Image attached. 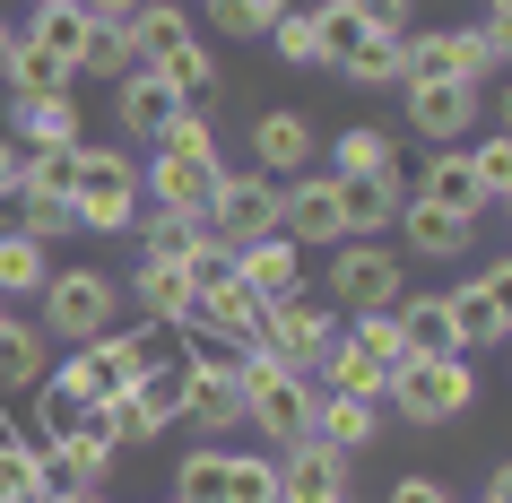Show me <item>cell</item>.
Segmentation results:
<instances>
[{
    "instance_id": "obj_1",
    "label": "cell",
    "mask_w": 512,
    "mask_h": 503,
    "mask_svg": "<svg viewBox=\"0 0 512 503\" xmlns=\"http://www.w3.org/2000/svg\"><path fill=\"white\" fill-rule=\"evenodd\" d=\"M235 391H243V425L270 451H296L313 434V373L278 365L270 347H235Z\"/></svg>"
},
{
    "instance_id": "obj_2",
    "label": "cell",
    "mask_w": 512,
    "mask_h": 503,
    "mask_svg": "<svg viewBox=\"0 0 512 503\" xmlns=\"http://www.w3.org/2000/svg\"><path fill=\"white\" fill-rule=\"evenodd\" d=\"M113 321H122V278H105L96 261L53 269V278L35 287V330L53 347H87V339H105Z\"/></svg>"
},
{
    "instance_id": "obj_3",
    "label": "cell",
    "mask_w": 512,
    "mask_h": 503,
    "mask_svg": "<svg viewBox=\"0 0 512 503\" xmlns=\"http://www.w3.org/2000/svg\"><path fill=\"white\" fill-rule=\"evenodd\" d=\"M382 408L400 425H452L478 408V365L469 356H400L382 382Z\"/></svg>"
},
{
    "instance_id": "obj_4",
    "label": "cell",
    "mask_w": 512,
    "mask_h": 503,
    "mask_svg": "<svg viewBox=\"0 0 512 503\" xmlns=\"http://www.w3.org/2000/svg\"><path fill=\"white\" fill-rule=\"evenodd\" d=\"M400 295H408V261H400L382 235H339V243H330V287H322V304H330L339 321L391 313Z\"/></svg>"
},
{
    "instance_id": "obj_5",
    "label": "cell",
    "mask_w": 512,
    "mask_h": 503,
    "mask_svg": "<svg viewBox=\"0 0 512 503\" xmlns=\"http://www.w3.org/2000/svg\"><path fill=\"white\" fill-rule=\"evenodd\" d=\"M70 217H79V235H131V217H139V157H122V148H79Z\"/></svg>"
},
{
    "instance_id": "obj_6",
    "label": "cell",
    "mask_w": 512,
    "mask_h": 503,
    "mask_svg": "<svg viewBox=\"0 0 512 503\" xmlns=\"http://www.w3.org/2000/svg\"><path fill=\"white\" fill-rule=\"evenodd\" d=\"M400 113H408V131L426 139V148H460L469 131L495 122V96L478 79H400Z\"/></svg>"
},
{
    "instance_id": "obj_7",
    "label": "cell",
    "mask_w": 512,
    "mask_h": 503,
    "mask_svg": "<svg viewBox=\"0 0 512 503\" xmlns=\"http://www.w3.org/2000/svg\"><path fill=\"white\" fill-rule=\"evenodd\" d=\"M278 200H287L278 174H261V165H217L200 226H209L217 243H261V235H278Z\"/></svg>"
},
{
    "instance_id": "obj_8",
    "label": "cell",
    "mask_w": 512,
    "mask_h": 503,
    "mask_svg": "<svg viewBox=\"0 0 512 503\" xmlns=\"http://www.w3.org/2000/svg\"><path fill=\"white\" fill-rule=\"evenodd\" d=\"M408 79H495L504 70V35L495 27H408L400 35Z\"/></svg>"
},
{
    "instance_id": "obj_9",
    "label": "cell",
    "mask_w": 512,
    "mask_h": 503,
    "mask_svg": "<svg viewBox=\"0 0 512 503\" xmlns=\"http://www.w3.org/2000/svg\"><path fill=\"white\" fill-rule=\"evenodd\" d=\"M330 339H339V313H330V304H322L313 287H296V295H278L270 313H261V339H252V347H270L278 365L313 373V356H322Z\"/></svg>"
},
{
    "instance_id": "obj_10",
    "label": "cell",
    "mask_w": 512,
    "mask_h": 503,
    "mask_svg": "<svg viewBox=\"0 0 512 503\" xmlns=\"http://www.w3.org/2000/svg\"><path fill=\"white\" fill-rule=\"evenodd\" d=\"M261 313H270V304H261V295H252L235 269H226V278H209V287H191L183 339H209V347H226V356H235V347L261 339Z\"/></svg>"
},
{
    "instance_id": "obj_11",
    "label": "cell",
    "mask_w": 512,
    "mask_h": 503,
    "mask_svg": "<svg viewBox=\"0 0 512 503\" xmlns=\"http://www.w3.org/2000/svg\"><path fill=\"white\" fill-rule=\"evenodd\" d=\"M391 235H400V261H460V252H478V217L443 209L426 191H408L400 217H391Z\"/></svg>"
},
{
    "instance_id": "obj_12",
    "label": "cell",
    "mask_w": 512,
    "mask_h": 503,
    "mask_svg": "<svg viewBox=\"0 0 512 503\" xmlns=\"http://www.w3.org/2000/svg\"><path fill=\"white\" fill-rule=\"evenodd\" d=\"M504 278H512V261H504V252H486L478 278H452V287H443V304H452L469 356H478V347H504V330H512V321H504Z\"/></svg>"
},
{
    "instance_id": "obj_13",
    "label": "cell",
    "mask_w": 512,
    "mask_h": 503,
    "mask_svg": "<svg viewBox=\"0 0 512 503\" xmlns=\"http://www.w3.org/2000/svg\"><path fill=\"white\" fill-rule=\"evenodd\" d=\"M252 165H261V174H278V183L313 174V165H322V131H313V113H304V105L252 113Z\"/></svg>"
},
{
    "instance_id": "obj_14",
    "label": "cell",
    "mask_w": 512,
    "mask_h": 503,
    "mask_svg": "<svg viewBox=\"0 0 512 503\" xmlns=\"http://www.w3.org/2000/svg\"><path fill=\"white\" fill-rule=\"evenodd\" d=\"M278 235L304 243V252H330V243L348 235V226H339V174H322V165H313V174H296V183H287V200H278Z\"/></svg>"
},
{
    "instance_id": "obj_15",
    "label": "cell",
    "mask_w": 512,
    "mask_h": 503,
    "mask_svg": "<svg viewBox=\"0 0 512 503\" xmlns=\"http://www.w3.org/2000/svg\"><path fill=\"white\" fill-rule=\"evenodd\" d=\"M209 183H217V165L174 157V148H148V165H139V200H148V209H174V217L209 209Z\"/></svg>"
},
{
    "instance_id": "obj_16",
    "label": "cell",
    "mask_w": 512,
    "mask_h": 503,
    "mask_svg": "<svg viewBox=\"0 0 512 503\" xmlns=\"http://www.w3.org/2000/svg\"><path fill=\"white\" fill-rule=\"evenodd\" d=\"M374 434H382V408H374V399L313 391V434H304V443L339 451V460H365V451H374Z\"/></svg>"
},
{
    "instance_id": "obj_17",
    "label": "cell",
    "mask_w": 512,
    "mask_h": 503,
    "mask_svg": "<svg viewBox=\"0 0 512 503\" xmlns=\"http://www.w3.org/2000/svg\"><path fill=\"white\" fill-rule=\"evenodd\" d=\"M113 113H122V131H131L139 148H157V139H165V122L183 113V96H174V87H165L157 70L139 61V70H122V79H113Z\"/></svg>"
},
{
    "instance_id": "obj_18",
    "label": "cell",
    "mask_w": 512,
    "mask_h": 503,
    "mask_svg": "<svg viewBox=\"0 0 512 503\" xmlns=\"http://www.w3.org/2000/svg\"><path fill=\"white\" fill-rule=\"evenodd\" d=\"M278 503H356L348 495V460L322 451V443L278 451Z\"/></svg>"
},
{
    "instance_id": "obj_19",
    "label": "cell",
    "mask_w": 512,
    "mask_h": 503,
    "mask_svg": "<svg viewBox=\"0 0 512 503\" xmlns=\"http://www.w3.org/2000/svg\"><path fill=\"white\" fill-rule=\"evenodd\" d=\"M400 200H408L400 165H391V174H339V226H348V235H391Z\"/></svg>"
},
{
    "instance_id": "obj_20",
    "label": "cell",
    "mask_w": 512,
    "mask_h": 503,
    "mask_svg": "<svg viewBox=\"0 0 512 503\" xmlns=\"http://www.w3.org/2000/svg\"><path fill=\"white\" fill-rule=\"evenodd\" d=\"M122 304H139V321H157V330H183V321H191V278H183V261H148V252H139Z\"/></svg>"
},
{
    "instance_id": "obj_21",
    "label": "cell",
    "mask_w": 512,
    "mask_h": 503,
    "mask_svg": "<svg viewBox=\"0 0 512 503\" xmlns=\"http://www.w3.org/2000/svg\"><path fill=\"white\" fill-rule=\"evenodd\" d=\"M235 278L261 304H278V295H296L304 287V243H287V235H261V243H235Z\"/></svg>"
},
{
    "instance_id": "obj_22",
    "label": "cell",
    "mask_w": 512,
    "mask_h": 503,
    "mask_svg": "<svg viewBox=\"0 0 512 503\" xmlns=\"http://www.w3.org/2000/svg\"><path fill=\"white\" fill-rule=\"evenodd\" d=\"M382 382H391V373H382L374 356L348 339V321H339V339L313 356V391H348V399H374V408H382Z\"/></svg>"
},
{
    "instance_id": "obj_23",
    "label": "cell",
    "mask_w": 512,
    "mask_h": 503,
    "mask_svg": "<svg viewBox=\"0 0 512 503\" xmlns=\"http://www.w3.org/2000/svg\"><path fill=\"white\" fill-rule=\"evenodd\" d=\"M9 139H18V148H70V139H79L70 87H53V96H18V105H9Z\"/></svg>"
},
{
    "instance_id": "obj_24",
    "label": "cell",
    "mask_w": 512,
    "mask_h": 503,
    "mask_svg": "<svg viewBox=\"0 0 512 503\" xmlns=\"http://www.w3.org/2000/svg\"><path fill=\"white\" fill-rule=\"evenodd\" d=\"M391 321H400L408 356H469V347H460V321H452V304H443V295H400V304H391Z\"/></svg>"
},
{
    "instance_id": "obj_25",
    "label": "cell",
    "mask_w": 512,
    "mask_h": 503,
    "mask_svg": "<svg viewBox=\"0 0 512 503\" xmlns=\"http://www.w3.org/2000/svg\"><path fill=\"white\" fill-rule=\"evenodd\" d=\"M44 365H53V339L35 330V321H18V313H0V399H18V391H35L44 382Z\"/></svg>"
},
{
    "instance_id": "obj_26",
    "label": "cell",
    "mask_w": 512,
    "mask_h": 503,
    "mask_svg": "<svg viewBox=\"0 0 512 503\" xmlns=\"http://www.w3.org/2000/svg\"><path fill=\"white\" fill-rule=\"evenodd\" d=\"M113 469H122V451H113L96 425H79V434H61V443H53V477H61V486H87V495H105Z\"/></svg>"
},
{
    "instance_id": "obj_27",
    "label": "cell",
    "mask_w": 512,
    "mask_h": 503,
    "mask_svg": "<svg viewBox=\"0 0 512 503\" xmlns=\"http://www.w3.org/2000/svg\"><path fill=\"white\" fill-rule=\"evenodd\" d=\"M408 191H426V200H443V209H460V217H486V191H478V174H469V148H434Z\"/></svg>"
},
{
    "instance_id": "obj_28",
    "label": "cell",
    "mask_w": 512,
    "mask_h": 503,
    "mask_svg": "<svg viewBox=\"0 0 512 503\" xmlns=\"http://www.w3.org/2000/svg\"><path fill=\"white\" fill-rule=\"evenodd\" d=\"M148 70H157V79L174 87L183 105H217V87H226V70H217V53L200 44V35H191V44H174L165 61H148Z\"/></svg>"
},
{
    "instance_id": "obj_29",
    "label": "cell",
    "mask_w": 512,
    "mask_h": 503,
    "mask_svg": "<svg viewBox=\"0 0 512 503\" xmlns=\"http://www.w3.org/2000/svg\"><path fill=\"white\" fill-rule=\"evenodd\" d=\"M122 35H131V61H165L174 44H191L200 27H191V18L174 9V0H139L131 18H122Z\"/></svg>"
},
{
    "instance_id": "obj_30",
    "label": "cell",
    "mask_w": 512,
    "mask_h": 503,
    "mask_svg": "<svg viewBox=\"0 0 512 503\" xmlns=\"http://www.w3.org/2000/svg\"><path fill=\"white\" fill-rule=\"evenodd\" d=\"M53 278V243H35V235H0V304H35V287Z\"/></svg>"
},
{
    "instance_id": "obj_31",
    "label": "cell",
    "mask_w": 512,
    "mask_h": 503,
    "mask_svg": "<svg viewBox=\"0 0 512 503\" xmlns=\"http://www.w3.org/2000/svg\"><path fill=\"white\" fill-rule=\"evenodd\" d=\"M226 460H235V443H200L174 460V486H165V503H226Z\"/></svg>"
},
{
    "instance_id": "obj_32",
    "label": "cell",
    "mask_w": 512,
    "mask_h": 503,
    "mask_svg": "<svg viewBox=\"0 0 512 503\" xmlns=\"http://www.w3.org/2000/svg\"><path fill=\"white\" fill-rule=\"evenodd\" d=\"M44 486H61V477H53V451L27 443V434H9V443H0V503H35Z\"/></svg>"
},
{
    "instance_id": "obj_33",
    "label": "cell",
    "mask_w": 512,
    "mask_h": 503,
    "mask_svg": "<svg viewBox=\"0 0 512 503\" xmlns=\"http://www.w3.org/2000/svg\"><path fill=\"white\" fill-rule=\"evenodd\" d=\"M87 27H96V18H87L79 0H53V9H27V44L35 53H53V61H79V44H87Z\"/></svg>"
},
{
    "instance_id": "obj_34",
    "label": "cell",
    "mask_w": 512,
    "mask_h": 503,
    "mask_svg": "<svg viewBox=\"0 0 512 503\" xmlns=\"http://www.w3.org/2000/svg\"><path fill=\"white\" fill-rule=\"evenodd\" d=\"M391 165H400V139L382 131V122H356V131L330 139V165H322V174H391Z\"/></svg>"
},
{
    "instance_id": "obj_35",
    "label": "cell",
    "mask_w": 512,
    "mask_h": 503,
    "mask_svg": "<svg viewBox=\"0 0 512 503\" xmlns=\"http://www.w3.org/2000/svg\"><path fill=\"white\" fill-rule=\"evenodd\" d=\"M79 425H87V399L70 391V382H61L53 365H44V382H35V425H27V443H44V451H53L61 434H79Z\"/></svg>"
},
{
    "instance_id": "obj_36",
    "label": "cell",
    "mask_w": 512,
    "mask_h": 503,
    "mask_svg": "<svg viewBox=\"0 0 512 503\" xmlns=\"http://www.w3.org/2000/svg\"><path fill=\"white\" fill-rule=\"evenodd\" d=\"M339 79H348V87H400L408 79L400 35H356L348 53H339Z\"/></svg>"
},
{
    "instance_id": "obj_37",
    "label": "cell",
    "mask_w": 512,
    "mask_h": 503,
    "mask_svg": "<svg viewBox=\"0 0 512 503\" xmlns=\"http://www.w3.org/2000/svg\"><path fill=\"white\" fill-rule=\"evenodd\" d=\"M0 79H9V96H53V87H70V61L35 53L27 35H9V53H0Z\"/></svg>"
},
{
    "instance_id": "obj_38",
    "label": "cell",
    "mask_w": 512,
    "mask_h": 503,
    "mask_svg": "<svg viewBox=\"0 0 512 503\" xmlns=\"http://www.w3.org/2000/svg\"><path fill=\"white\" fill-rule=\"evenodd\" d=\"M9 217H18V235H35V243H70V235H79V217H70V191H27V183H18Z\"/></svg>"
},
{
    "instance_id": "obj_39",
    "label": "cell",
    "mask_w": 512,
    "mask_h": 503,
    "mask_svg": "<svg viewBox=\"0 0 512 503\" xmlns=\"http://www.w3.org/2000/svg\"><path fill=\"white\" fill-rule=\"evenodd\" d=\"M122 70H139L131 61V35H122V18H96L79 44V61H70V79H122Z\"/></svg>"
},
{
    "instance_id": "obj_40",
    "label": "cell",
    "mask_w": 512,
    "mask_h": 503,
    "mask_svg": "<svg viewBox=\"0 0 512 503\" xmlns=\"http://www.w3.org/2000/svg\"><path fill=\"white\" fill-rule=\"evenodd\" d=\"M131 399H139V417L157 425V434H165V425H183V356H165V365H148V373L131 382Z\"/></svg>"
},
{
    "instance_id": "obj_41",
    "label": "cell",
    "mask_w": 512,
    "mask_h": 503,
    "mask_svg": "<svg viewBox=\"0 0 512 503\" xmlns=\"http://www.w3.org/2000/svg\"><path fill=\"white\" fill-rule=\"evenodd\" d=\"M304 18H313V70H339V53H348L356 35H374V27H356L348 0H313Z\"/></svg>"
},
{
    "instance_id": "obj_42",
    "label": "cell",
    "mask_w": 512,
    "mask_h": 503,
    "mask_svg": "<svg viewBox=\"0 0 512 503\" xmlns=\"http://www.w3.org/2000/svg\"><path fill=\"white\" fill-rule=\"evenodd\" d=\"M296 0H209V27L226 44H252V35H270V18H287Z\"/></svg>"
},
{
    "instance_id": "obj_43",
    "label": "cell",
    "mask_w": 512,
    "mask_h": 503,
    "mask_svg": "<svg viewBox=\"0 0 512 503\" xmlns=\"http://www.w3.org/2000/svg\"><path fill=\"white\" fill-rule=\"evenodd\" d=\"M157 148H174V157H200V165H226V148H217V122H209V105H183L174 122H165V139Z\"/></svg>"
},
{
    "instance_id": "obj_44",
    "label": "cell",
    "mask_w": 512,
    "mask_h": 503,
    "mask_svg": "<svg viewBox=\"0 0 512 503\" xmlns=\"http://www.w3.org/2000/svg\"><path fill=\"white\" fill-rule=\"evenodd\" d=\"M226 503H278V451H235L226 460Z\"/></svg>"
},
{
    "instance_id": "obj_45",
    "label": "cell",
    "mask_w": 512,
    "mask_h": 503,
    "mask_svg": "<svg viewBox=\"0 0 512 503\" xmlns=\"http://www.w3.org/2000/svg\"><path fill=\"white\" fill-rule=\"evenodd\" d=\"M469 174H478L486 209H504V191H512V148H504V131H478V148H469Z\"/></svg>"
},
{
    "instance_id": "obj_46",
    "label": "cell",
    "mask_w": 512,
    "mask_h": 503,
    "mask_svg": "<svg viewBox=\"0 0 512 503\" xmlns=\"http://www.w3.org/2000/svg\"><path fill=\"white\" fill-rule=\"evenodd\" d=\"M79 148H87V139H70V148H27L18 183H27V191H70V174H79Z\"/></svg>"
},
{
    "instance_id": "obj_47",
    "label": "cell",
    "mask_w": 512,
    "mask_h": 503,
    "mask_svg": "<svg viewBox=\"0 0 512 503\" xmlns=\"http://www.w3.org/2000/svg\"><path fill=\"white\" fill-rule=\"evenodd\" d=\"M348 339L365 347V356H374L382 373H391V365L408 356V339H400V321H391V313H356V321H348Z\"/></svg>"
},
{
    "instance_id": "obj_48",
    "label": "cell",
    "mask_w": 512,
    "mask_h": 503,
    "mask_svg": "<svg viewBox=\"0 0 512 503\" xmlns=\"http://www.w3.org/2000/svg\"><path fill=\"white\" fill-rule=\"evenodd\" d=\"M261 44H270V53L287 61V70H313V18H304V9L270 18V35H261Z\"/></svg>"
},
{
    "instance_id": "obj_49",
    "label": "cell",
    "mask_w": 512,
    "mask_h": 503,
    "mask_svg": "<svg viewBox=\"0 0 512 503\" xmlns=\"http://www.w3.org/2000/svg\"><path fill=\"white\" fill-rule=\"evenodd\" d=\"M356 9V27H374V35H408V18H417V0H348Z\"/></svg>"
},
{
    "instance_id": "obj_50",
    "label": "cell",
    "mask_w": 512,
    "mask_h": 503,
    "mask_svg": "<svg viewBox=\"0 0 512 503\" xmlns=\"http://www.w3.org/2000/svg\"><path fill=\"white\" fill-rule=\"evenodd\" d=\"M382 503H460V495L434 469H408V477H391V495H382Z\"/></svg>"
},
{
    "instance_id": "obj_51",
    "label": "cell",
    "mask_w": 512,
    "mask_h": 503,
    "mask_svg": "<svg viewBox=\"0 0 512 503\" xmlns=\"http://www.w3.org/2000/svg\"><path fill=\"white\" fill-rule=\"evenodd\" d=\"M18 165H27V148H18V139L0 131V209H9V200H18Z\"/></svg>"
},
{
    "instance_id": "obj_52",
    "label": "cell",
    "mask_w": 512,
    "mask_h": 503,
    "mask_svg": "<svg viewBox=\"0 0 512 503\" xmlns=\"http://www.w3.org/2000/svg\"><path fill=\"white\" fill-rule=\"evenodd\" d=\"M478 503H512V469H504V460H495V469H486V486H478Z\"/></svg>"
},
{
    "instance_id": "obj_53",
    "label": "cell",
    "mask_w": 512,
    "mask_h": 503,
    "mask_svg": "<svg viewBox=\"0 0 512 503\" xmlns=\"http://www.w3.org/2000/svg\"><path fill=\"white\" fill-rule=\"evenodd\" d=\"M35 503H105V495H87V486H44Z\"/></svg>"
},
{
    "instance_id": "obj_54",
    "label": "cell",
    "mask_w": 512,
    "mask_h": 503,
    "mask_svg": "<svg viewBox=\"0 0 512 503\" xmlns=\"http://www.w3.org/2000/svg\"><path fill=\"white\" fill-rule=\"evenodd\" d=\"M79 9H87V18H131L139 0H79Z\"/></svg>"
},
{
    "instance_id": "obj_55",
    "label": "cell",
    "mask_w": 512,
    "mask_h": 503,
    "mask_svg": "<svg viewBox=\"0 0 512 503\" xmlns=\"http://www.w3.org/2000/svg\"><path fill=\"white\" fill-rule=\"evenodd\" d=\"M478 27H495V35H504V27H512V0H486V18H478Z\"/></svg>"
},
{
    "instance_id": "obj_56",
    "label": "cell",
    "mask_w": 512,
    "mask_h": 503,
    "mask_svg": "<svg viewBox=\"0 0 512 503\" xmlns=\"http://www.w3.org/2000/svg\"><path fill=\"white\" fill-rule=\"evenodd\" d=\"M9 35H18V27H9V18H0V53H9Z\"/></svg>"
},
{
    "instance_id": "obj_57",
    "label": "cell",
    "mask_w": 512,
    "mask_h": 503,
    "mask_svg": "<svg viewBox=\"0 0 512 503\" xmlns=\"http://www.w3.org/2000/svg\"><path fill=\"white\" fill-rule=\"evenodd\" d=\"M27 9H53V0H27Z\"/></svg>"
}]
</instances>
